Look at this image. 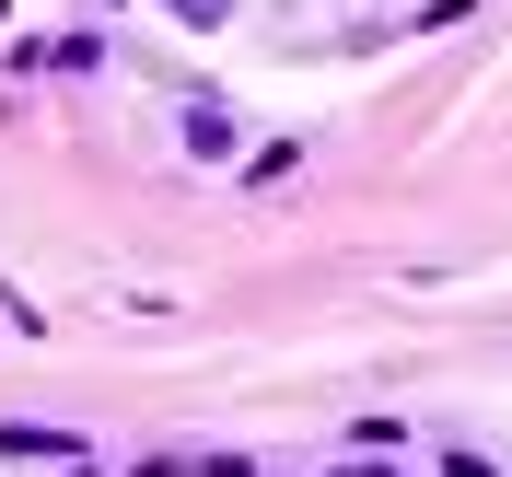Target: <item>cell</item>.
Instances as JSON below:
<instances>
[{"label": "cell", "instance_id": "cell-1", "mask_svg": "<svg viewBox=\"0 0 512 477\" xmlns=\"http://www.w3.org/2000/svg\"><path fill=\"white\" fill-rule=\"evenodd\" d=\"M163 12H187V24H222V0H163Z\"/></svg>", "mask_w": 512, "mask_h": 477}, {"label": "cell", "instance_id": "cell-2", "mask_svg": "<svg viewBox=\"0 0 512 477\" xmlns=\"http://www.w3.org/2000/svg\"><path fill=\"white\" fill-rule=\"evenodd\" d=\"M443 466H454V477H489V454H443Z\"/></svg>", "mask_w": 512, "mask_h": 477}]
</instances>
